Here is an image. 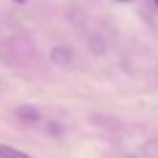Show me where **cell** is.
<instances>
[{"label":"cell","instance_id":"5b68a950","mask_svg":"<svg viewBox=\"0 0 158 158\" xmlns=\"http://www.w3.org/2000/svg\"><path fill=\"white\" fill-rule=\"evenodd\" d=\"M15 2H19V4H22V2H26V0H15Z\"/></svg>","mask_w":158,"mask_h":158},{"label":"cell","instance_id":"3957f363","mask_svg":"<svg viewBox=\"0 0 158 158\" xmlns=\"http://www.w3.org/2000/svg\"><path fill=\"white\" fill-rule=\"evenodd\" d=\"M0 158H31L30 155H26L20 149H15L11 145H4L0 143Z\"/></svg>","mask_w":158,"mask_h":158},{"label":"cell","instance_id":"277c9868","mask_svg":"<svg viewBox=\"0 0 158 158\" xmlns=\"http://www.w3.org/2000/svg\"><path fill=\"white\" fill-rule=\"evenodd\" d=\"M116 2H119V4H129V2H134V0H116Z\"/></svg>","mask_w":158,"mask_h":158},{"label":"cell","instance_id":"7a4b0ae2","mask_svg":"<svg viewBox=\"0 0 158 158\" xmlns=\"http://www.w3.org/2000/svg\"><path fill=\"white\" fill-rule=\"evenodd\" d=\"M50 59L55 63V64H61V66H66L70 61H72V53L66 50V48H61V46H55L52 52H50Z\"/></svg>","mask_w":158,"mask_h":158},{"label":"cell","instance_id":"8992f818","mask_svg":"<svg viewBox=\"0 0 158 158\" xmlns=\"http://www.w3.org/2000/svg\"><path fill=\"white\" fill-rule=\"evenodd\" d=\"M153 2H155V6H158V0H153Z\"/></svg>","mask_w":158,"mask_h":158},{"label":"cell","instance_id":"52a82bcc","mask_svg":"<svg viewBox=\"0 0 158 158\" xmlns=\"http://www.w3.org/2000/svg\"><path fill=\"white\" fill-rule=\"evenodd\" d=\"M127 158H129V156H127Z\"/></svg>","mask_w":158,"mask_h":158},{"label":"cell","instance_id":"6da1fadb","mask_svg":"<svg viewBox=\"0 0 158 158\" xmlns=\"http://www.w3.org/2000/svg\"><path fill=\"white\" fill-rule=\"evenodd\" d=\"M17 116L22 121H26V123H35V121L40 119V112L39 109H35L31 105H22V107L17 109Z\"/></svg>","mask_w":158,"mask_h":158}]
</instances>
